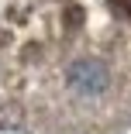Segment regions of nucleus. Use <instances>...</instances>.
Here are the masks:
<instances>
[{
	"label": "nucleus",
	"mask_w": 131,
	"mask_h": 134,
	"mask_svg": "<svg viewBox=\"0 0 131 134\" xmlns=\"http://www.w3.org/2000/svg\"><path fill=\"white\" fill-rule=\"evenodd\" d=\"M111 83V76H107V65L97 62V59H80V62H72L69 65V86L76 93H86V96H97L103 93Z\"/></svg>",
	"instance_id": "obj_1"
}]
</instances>
